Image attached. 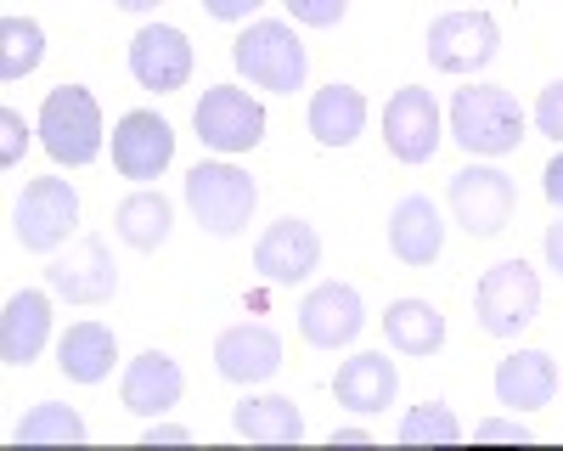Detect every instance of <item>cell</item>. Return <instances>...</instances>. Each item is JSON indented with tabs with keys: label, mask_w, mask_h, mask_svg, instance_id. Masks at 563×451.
Returning <instances> with one entry per match:
<instances>
[{
	"label": "cell",
	"mask_w": 563,
	"mask_h": 451,
	"mask_svg": "<svg viewBox=\"0 0 563 451\" xmlns=\"http://www.w3.org/2000/svg\"><path fill=\"white\" fill-rule=\"evenodd\" d=\"M186 209L209 238H238L260 209V180L225 158H203L198 169H186Z\"/></svg>",
	"instance_id": "obj_2"
},
{
	"label": "cell",
	"mask_w": 563,
	"mask_h": 451,
	"mask_svg": "<svg viewBox=\"0 0 563 451\" xmlns=\"http://www.w3.org/2000/svg\"><path fill=\"white\" fill-rule=\"evenodd\" d=\"M422 52H429V68H440V74H485L501 52V29L490 12L462 7V12H445L429 23Z\"/></svg>",
	"instance_id": "obj_9"
},
{
	"label": "cell",
	"mask_w": 563,
	"mask_h": 451,
	"mask_svg": "<svg viewBox=\"0 0 563 451\" xmlns=\"http://www.w3.org/2000/svg\"><path fill=\"white\" fill-rule=\"evenodd\" d=\"M530 119H536V130H541V135H552V142L563 147V79H552V85L541 90Z\"/></svg>",
	"instance_id": "obj_32"
},
{
	"label": "cell",
	"mask_w": 563,
	"mask_h": 451,
	"mask_svg": "<svg viewBox=\"0 0 563 451\" xmlns=\"http://www.w3.org/2000/svg\"><path fill=\"white\" fill-rule=\"evenodd\" d=\"M541 193H547L552 209H563V147H558V158L541 169Z\"/></svg>",
	"instance_id": "obj_36"
},
{
	"label": "cell",
	"mask_w": 563,
	"mask_h": 451,
	"mask_svg": "<svg viewBox=\"0 0 563 451\" xmlns=\"http://www.w3.org/2000/svg\"><path fill=\"white\" fill-rule=\"evenodd\" d=\"M175 164V130L164 113L135 108L113 124V169L124 180H158Z\"/></svg>",
	"instance_id": "obj_15"
},
{
	"label": "cell",
	"mask_w": 563,
	"mask_h": 451,
	"mask_svg": "<svg viewBox=\"0 0 563 451\" xmlns=\"http://www.w3.org/2000/svg\"><path fill=\"white\" fill-rule=\"evenodd\" d=\"M45 63V29L34 18H0V79L18 85Z\"/></svg>",
	"instance_id": "obj_28"
},
{
	"label": "cell",
	"mask_w": 563,
	"mask_h": 451,
	"mask_svg": "<svg viewBox=\"0 0 563 451\" xmlns=\"http://www.w3.org/2000/svg\"><path fill=\"white\" fill-rule=\"evenodd\" d=\"M74 232H79V193H74V180H63V175L29 180L18 209H12V238L29 254H57Z\"/></svg>",
	"instance_id": "obj_6"
},
{
	"label": "cell",
	"mask_w": 563,
	"mask_h": 451,
	"mask_svg": "<svg viewBox=\"0 0 563 451\" xmlns=\"http://www.w3.org/2000/svg\"><path fill=\"white\" fill-rule=\"evenodd\" d=\"M113 7H119V12H158L164 0H113Z\"/></svg>",
	"instance_id": "obj_39"
},
{
	"label": "cell",
	"mask_w": 563,
	"mask_h": 451,
	"mask_svg": "<svg viewBox=\"0 0 563 451\" xmlns=\"http://www.w3.org/2000/svg\"><path fill=\"white\" fill-rule=\"evenodd\" d=\"M361 328H366V305L361 288L350 283H316L299 299V339L316 350H344L361 339Z\"/></svg>",
	"instance_id": "obj_13"
},
{
	"label": "cell",
	"mask_w": 563,
	"mask_h": 451,
	"mask_svg": "<svg viewBox=\"0 0 563 451\" xmlns=\"http://www.w3.org/2000/svg\"><path fill=\"white\" fill-rule=\"evenodd\" d=\"M327 440H333V446H372L378 435H372V429H361V424H339V429L327 435Z\"/></svg>",
	"instance_id": "obj_38"
},
{
	"label": "cell",
	"mask_w": 563,
	"mask_h": 451,
	"mask_svg": "<svg viewBox=\"0 0 563 451\" xmlns=\"http://www.w3.org/2000/svg\"><path fill=\"white\" fill-rule=\"evenodd\" d=\"M12 440L18 446H79L85 440V418L74 413V406H63V400H40V406H29V413L18 418Z\"/></svg>",
	"instance_id": "obj_27"
},
{
	"label": "cell",
	"mask_w": 563,
	"mask_h": 451,
	"mask_svg": "<svg viewBox=\"0 0 563 451\" xmlns=\"http://www.w3.org/2000/svg\"><path fill=\"white\" fill-rule=\"evenodd\" d=\"M260 7H265V0H203V12H209L214 23H249Z\"/></svg>",
	"instance_id": "obj_35"
},
{
	"label": "cell",
	"mask_w": 563,
	"mask_h": 451,
	"mask_svg": "<svg viewBox=\"0 0 563 451\" xmlns=\"http://www.w3.org/2000/svg\"><path fill=\"white\" fill-rule=\"evenodd\" d=\"M445 142L440 130V102L429 97L422 85H400L389 108H384V147L400 158V164H429Z\"/></svg>",
	"instance_id": "obj_12"
},
{
	"label": "cell",
	"mask_w": 563,
	"mask_h": 451,
	"mask_svg": "<svg viewBox=\"0 0 563 451\" xmlns=\"http://www.w3.org/2000/svg\"><path fill=\"white\" fill-rule=\"evenodd\" d=\"M45 288L68 305H108L113 288H119V265H113V249L102 238H74L68 254H57L45 265Z\"/></svg>",
	"instance_id": "obj_11"
},
{
	"label": "cell",
	"mask_w": 563,
	"mask_h": 451,
	"mask_svg": "<svg viewBox=\"0 0 563 451\" xmlns=\"http://www.w3.org/2000/svg\"><path fill=\"white\" fill-rule=\"evenodd\" d=\"M282 7H288V18L305 23V29H339L350 0H282Z\"/></svg>",
	"instance_id": "obj_30"
},
{
	"label": "cell",
	"mask_w": 563,
	"mask_h": 451,
	"mask_svg": "<svg viewBox=\"0 0 563 451\" xmlns=\"http://www.w3.org/2000/svg\"><path fill=\"white\" fill-rule=\"evenodd\" d=\"M474 440H507V446H525V440H536L530 435V424H525V413H512V418H485V424H474Z\"/></svg>",
	"instance_id": "obj_33"
},
{
	"label": "cell",
	"mask_w": 563,
	"mask_h": 451,
	"mask_svg": "<svg viewBox=\"0 0 563 451\" xmlns=\"http://www.w3.org/2000/svg\"><path fill=\"white\" fill-rule=\"evenodd\" d=\"M34 135H40V147L68 169L97 164L102 158V102L90 97L85 85H57L52 97L40 102Z\"/></svg>",
	"instance_id": "obj_3"
},
{
	"label": "cell",
	"mask_w": 563,
	"mask_h": 451,
	"mask_svg": "<svg viewBox=\"0 0 563 451\" xmlns=\"http://www.w3.org/2000/svg\"><path fill=\"white\" fill-rule=\"evenodd\" d=\"M395 440L400 446H456L462 440V424H456V413H451L445 400H422V406H411V413L400 418Z\"/></svg>",
	"instance_id": "obj_29"
},
{
	"label": "cell",
	"mask_w": 563,
	"mask_h": 451,
	"mask_svg": "<svg viewBox=\"0 0 563 451\" xmlns=\"http://www.w3.org/2000/svg\"><path fill=\"white\" fill-rule=\"evenodd\" d=\"M113 232H119L124 249L153 254V249H164L169 232H175V204H169L164 193H153V187H141V193H130V198L113 209Z\"/></svg>",
	"instance_id": "obj_25"
},
{
	"label": "cell",
	"mask_w": 563,
	"mask_h": 451,
	"mask_svg": "<svg viewBox=\"0 0 563 451\" xmlns=\"http://www.w3.org/2000/svg\"><path fill=\"white\" fill-rule=\"evenodd\" d=\"M384 339L395 355H440L445 350V316L429 299H395L384 310Z\"/></svg>",
	"instance_id": "obj_26"
},
{
	"label": "cell",
	"mask_w": 563,
	"mask_h": 451,
	"mask_svg": "<svg viewBox=\"0 0 563 451\" xmlns=\"http://www.w3.org/2000/svg\"><path fill=\"white\" fill-rule=\"evenodd\" d=\"M29 153V124L18 108H0V169H18Z\"/></svg>",
	"instance_id": "obj_31"
},
{
	"label": "cell",
	"mask_w": 563,
	"mask_h": 451,
	"mask_svg": "<svg viewBox=\"0 0 563 451\" xmlns=\"http://www.w3.org/2000/svg\"><path fill=\"white\" fill-rule=\"evenodd\" d=\"M192 40H186V29L175 23H147L135 29L130 40V74L141 90H158V97H169V90H180L186 79H192Z\"/></svg>",
	"instance_id": "obj_14"
},
{
	"label": "cell",
	"mask_w": 563,
	"mask_h": 451,
	"mask_svg": "<svg viewBox=\"0 0 563 451\" xmlns=\"http://www.w3.org/2000/svg\"><path fill=\"white\" fill-rule=\"evenodd\" d=\"M52 288H18L0 310V361L7 367H34L40 350L52 344Z\"/></svg>",
	"instance_id": "obj_18"
},
{
	"label": "cell",
	"mask_w": 563,
	"mask_h": 451,
	"mask_svg": "<svg viewBox=\"0 0 563 451\" xmlns=\"http://www.w3.org/2000/svg\"><path fill=\"white\" fill-rule=\"evenodd\" d=\"M445 204L456 215V226L474 243H490L507 232L512 220V204H519V187H512V175L496 169V164H462L445 187Z\"/></svg>",
	"instance_id": "obj_5"
},
{
	"label": "cell",
	"mask_w": 563,
	"mask_h": 451,
	"mask_svg": "<svg viewBox=\"0 0 563 451\" xmlns=\"http://www.w3.org/2000/svg\"><path fill=\"white\" fill-rule=\"evenodd\" d=\"M321 265V232L299 215H282L276 226H265L260 243H254V271L271 288H299L316 277Z\"/></svg>",
	"instance_id": "obj_10"
},
{
	"label": "cell",
	"mask_w": 563,
	"mask_h": 451,
	"mask_svg": "<svg viewBox=\"0 0 563 451\" xmlns=\"http://www.w3.org/2000/svg\"><path fill=\"white\" fill-rule=\"evenodd\" d=\"M231 63H238V74L249 85L276 90V97H294V90L305 85V74H310L305 40L294 34V23H276V18H260L231 40Z\"/></svg>",
	"instance_id": "obj_4"
},
{
	"label": "cell",
	"mask_w": 563,
	"mask_h": 451,
	"mask_svg": "<svg viewBox=\"0 0 563 451\" xmlns=\"http://www.w3.org/2000/svg\"><path fill=\"white\" fill-rule=\"evenodd\" d=\"M119 361V339L108 322H74L63 339H57V367L68 384H102Z\"/></svg>",
	"instance_id": "obj_23"
},
{
	"label": "cell",
	"mask_w": 563,
	"mask_h": 451,
	"mask_svg": "<svg viewBox=\"0 0 563 451\" xmlns=\"http://www.w3.org/2000/svg\"><path fill=\"white\" fill-rule=\"evenodd\" d=\"M305 124L321 147H355L361 135H366V97L355 85L333 79V85H321L310 108H305Z\"/></svg>",
	"instance_id": "obj_22"
},
{
	"label": "cell",
	"mask_w": 563,
	"mask_h": 451,
	"mask_svg": "<svg viewBox=\"0 0 563 451\" xmlns=\"http://www.w3.org/2000/svg\"><path fill=\"white\" fill-rule=\"evenodd\" d=\"M451 142L467 158H507L525 142V108L501 85H467L451 97Z\"/></svg>",
	"instance_id": "obj_1"
},
{
	"label": "cell",
	"mask_w": 563,
	"mask_h": 451,
	"mask_svg": "<svg viewBox=\"0 0 563 451\" xmlns=\"http://www.w3.org/2000/svg\"><path fill=\"white\" fill-rule=\"evenodd\" d=\"M198 435L186 424H169V418H147V429H141V446H192Z\"/></svg>",
	"instance_id": "obj_34"
},
{
	"label": "cell",
	"mask_w": 563,
	"mask_h": 451,
	"mask_svg": "<svg viewBox=\"0 0 563 451\" xmlns=\"http://www.w3.org/2000/svg\"><path fill=\"white\" fill-rule=\"evenodd\" d=\"M395 395H400V367L384 350H361L333 373V400L355 418H378L384 406H395Z\"/></svg>",
	"instance_id": "obj_19"
},
{
	"label": "cell",
	"mask_w": 563,
	"mask_h": 451,
	"mask_svg": "<svg viewBox=\"0 0 563 451\" xmlns=\"http://www.w3.org/2000/svg\"><path fill=\"white\" fill-rule=\"evenodd\" d=\"M541 310V277L525 260H501L490 265L479 288H474V316L490 339H519Z\"/></svg>",
	"instance_id": "obj_7"
},
{
	"label": "cell",
	"mask_w": 563,
	"mask_h": 451,
	"mask_svg": "<svg viewBox=\"0 0 563 451\" xmlns=\"http://www.w3.org/2000/svg\"><path fill=\"white\" fill-rule=\"evenodd\" d=\"M541 254H547V265L563 277V220L558 226H547V238H541Z\"/></svg>",
	"instance_id": "obj_37"
},
{
	"label": "cell",
	"mask_w": 563,
	"mask_h": 451,
	"mask_svg": "<svg viewBox=\"0 0 563 451\" xmlns=\"http://www.w3.org/2000/svg\"><path fill=\"white\" fill-rule=\"evenodd\" d=\"M192 130L209 153L238 158V153H254L265 142V108L238 85H209L192 108Z\"/></svg>",
	"instance_id": "obj_8"
},
{
	"label": "cell",
	"mask_w": 563,
	"mask_h": 451,
	"mask_svg": "<svg viewBox=\"0 0 563 451\" xmlns=\"http://www.w3.org/2000/svg\"><path fill=\"white\" fill-rule=\"evenodd\" d=\"M496 406H507V413H541V406L558 400V361L547 350H512L496 361Z\"/></svg>",
	"instance_id": "obj_20"
},
{
	"label": "cell",
	"mask_w": 563,
	"mask_h": 451,
	"mask_svg": "<svg viewBox=\"0 0 563 451\" xmlns=\"http://www.w3.org/2000/svg\"><path fill=\"white\" fill-rule=\"evenodd\" d=\"M214 373L225 384H265L282 373V333L265 322H238L214 339Z\"/></svg>",
	"instance_id": "obj_16"
},
{
	"label": "cell",
	"mask_w": 563,
	"mask_h": 451,
	"mask_svg": "<svg viewBox=\"0 0 563 451\" xmlns=\"http://www.w3.org/2000/svg\"><path fill=\"white\" fill-rule=\"evenodd\" d=\"M389 254L411 271L422 265H434L445 254V220L434 209V198H422V193H406L395 209H389Z\"/></svg>",
	"instance_id": "obj_21"
},
{
	"label": "cell",
	"mask_w": 563,
	"mask_h": 451,
	"mask_svg": "<svg viewBox=\"0 0 563 451\" xmlns=\"http://www.w3.org/2000/svg\"><path fill=\"white\" fill-rule=\"evenodd\" d=\"M180 395H186V373L169 350H141L119 378V400L135 418H164L169 406H180Z\"/></svg>",
	"instance_id": "obj_17"
},
{
	"label": "cell",
	"mask_w": 563,
	"mask_h": 451,
	"mask_svg": "<svg viewBox=\"0 0 563 451\" xmlns=\"http://www.w3.org/2000/svg\"><path fill=\"white\" fill-rule=\"evenodd\" d=\"M231 435L254 446H299L305 440V413L288 395H249L231 413Z\"/></svg>",
	"instance_id": "obj_24"
}]
</instances>
